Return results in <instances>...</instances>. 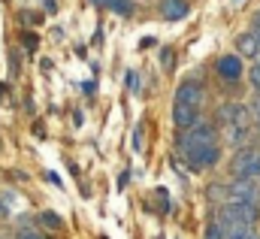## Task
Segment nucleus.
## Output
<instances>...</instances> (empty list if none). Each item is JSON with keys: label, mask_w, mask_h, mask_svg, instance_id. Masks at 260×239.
<instances>
[{"label": "nucleus", "mask_w": 260, "mask_h": 239, "mask_svg": "<svg viewBox=\"0 0 260 239\" xmlns=\"http://www.w3.org/2000/svg\"><path fill=\"white\" fill-rule=\"evenodd\" d=\"M230 173H233V179H260V148L242 145L230 164Z\"/></svg>", "instance_id": "nucleus-1"}, {"label": "nucleus", "mask_w": 260, "mask_h": 239, "mask_svg": "<svg viewBox=\"0 0 260 239\" xmlns=\"http://www.w3.org/2000/svg\"><path fill=\"white\" fill-rule=\"evenodd\" d=\"M182 155L188 158V164H191L194 170H206V167H215V164H218V158H221V148H218V142H209V145L185 148Z\"/></svg>", "instance_id": "nucleus-2"}, {"label": "nucleus", "mask_w": 260, "mask_h": 239, "mask_svg": "<svg viewBox=\"0 0 260 239\" xmlns=\"http://www.w3.org/2000/svg\"><path fill=\"white\" fill-rule=\"evenodd\" d=\"M218 218H221V221H224V218H239V221L257 224L260 206H257V203H239V200H230V203H224V206H221Z\"/></svg>", "instance_id": "nucleus-3"}, {"label": "nucleus", "mask_w": 260, "mask_h": 239, "mask_svg": "<svg viewBox=\"0 0 260 239\" xmlns=\"http://www.w3.org/2000/svg\"><path fill=\"white\" fill-rule=\"evenodd\" d=\"M209 142H218V133L212 124H200L197 121L194 127L182 130V152L185 148H197V145H209Z\"/></svg>", "instance_id": "nucleus-4"}, {"label": "nucleus", "mask_w": 260, "mask_h": 239, "mask_svg": "<svg viewBox=\"0 0 260 239\" xmlns=\"http://www.w3.org/2000/svg\"><path fill=\"white\" fill-rule=\"evenodd\" d=\"M227 197L239 203H257V185L254 179H233L227 185Z\"/></svg>", "instance_id": "nucleus-5"}, {"label": "nucleus", "mask_w": 260, "mask_h": 239, "mask_svg": "<svg viewBox=\"0 0 260 239\" xmlns=\"http://www.w3.org/2000/svg\"><path fill=\"white\" fill-rule=\"evenodd\" d=\"M218 76H221L224 82L242 79V61H239V55H224V58H218Z\"/></svg>", "instance_id": "nucleus-6"}, {"label": "nucleus", "mask_w": 260, "mask_h": 239, "mask_svg": "<svg viewBox=\"0 0 260 239\" xmlns=\"http://www.w3.org/2000/svg\"><path fill=\"white\" fill-rule=\"evenodd\" d=\"M173 121H176L179 130L194 127L197 124V106H191V103H173Z\"/></svg>", "instance_id": "nucleus-7"}, {"label": "nucleus", "mask_w": 260, "mask_h": 239, "mask_svg": "<svg viewBox=\"0 0 260 239\" xmlns=\"http://www.w3.org/2000/svg\"><path fill=\"white\" fill-rule=\"evenodd\" d=\"M236 52L245 55V58H257L260 55V37L254 34V31L239 34V37H236Z\"/></svg>", "instance_id": "nucleus-8"}, {"label": "nucleus", "mask_w": 260, "mask_h": 239, "mask_svg": "<svg viewBox=\"0 0 260 239\" xmlns=\"http://www.w3.org/2000/svg\"><path fill=\"white\" fill-rule=\"evenodd\" d=\"M176 103H191V106L200 109V103H203V88H200L197 82H182L179 91H176Z\"/></svg>", "instance_id": "nucleus-9"}, {"label": "nucleus", "mask_w": 260, "mask_h": 239, "mask_svg": "<svg viewBox=\"0 0 260 239\" xmlns=\"http://www.w3.org/2000/svg\"><path fill=\"white\" fill-rule=\"evenodd\" d=\"M160 15L167 21H179L188 15V3L185 0H160Z\"/></svg>", "instance_id": "nucleus-10"}, {"label": "nucleus", "mask_w": 260, "mask_h": 239, "mask_svg": "<svg viewBox=\"0 0 260 239\" xmlns=\"http://www.w3.org/2000/svg\"><path fill=\"white\" fill-rule=\"evenodd\" d=\"M94 3H100V6H106V9H112V12H118V15H133V3L130 0H94Z\"/></svg>", "instance_id": "nucleus-11"}, {"label": "nucleus", "mask_w": 260, "mask_h": 239, "mask_svg": "<svg viewBox=\"0 0 260 239\" xmlns=\"http://www.w3.org/2000/svg\"><path fill=\"white\" fill-rule=\"evenodd\" d=\"M40 221H43L49 230H61V224H64V221H61V215H58V212H52V209H46V212L40 215Z\"/></svg>", "instance_id": "nucleus-12"}, {"label": "nucleus", "mask_w": 260, "mask_h": 239, "mask_svg": "<svg viewBox=\"0 0 260 239\" xmlns=\"http://www.w3.org/2000/svg\"><path fill=\"white\" fill-rule=\"evenodd\" d=\"M15 239H49V236H46V233H40V230H34V227H21Z\"/></svg>", "instance_id": "nucleus-13"}, {"label": "nucleus", "mask_w": 260, "mask_h": 239, "mask_svg": "<svg viewBox=\"0 0 260 239\" xmlns=\"http://www.w3.org/2000/svg\"><path fill=\"white\" fill-rule=\"evenodd\" d=\"M206 239H224V230H221L218 221H212V224L206 227Z\"/></svg>", "instance_id": "nucleus-14"}, {"label": "nucleus", "mask_w": 260, "mask_h": 239, "mask_svg": "<svg viewBox=\"0 0 260 239\" xmlns=\"http://www.w3.org/2000/svg\"><path fill=\"white\" fill-rule=\"evenodd\" d=\"M251 88L260 91V61L257 58H254V64H251Z\"/></svg>", "instance_id": "nucleus-15"}, {"label": "nucleus", "mask_w": 260, "mask_h": 239, "mask_svg": "<svg viewBox=\"0 0 260 239\" xmlns=\"http://www.w3.org/2000/svg\"><path fill=\"white\" fill-rule=\"evenodd\" d=\"M124 79H127V88H130V91H133V94H136V91H139V76H136V73L130 70V73H127V76H124Z\"/></svg>", "instance_id": "nucleus-16"}, {"label": "nucleus", "mask_w": 260, "mask_h": 239, "mask_svg": "<svg viewBox=\"0 0 260 239\" xmlns=\"http://www.w3.org/2000/svg\"><path fill=\"white\" fill-rule=\"evenodd\" d=\"M160 64H164L167 70H173V52H170V49H164V52H160Z\"/></svg>", "instance_id": "nucleus-17"}, {"label": "nucleus", "mask_w": 260, "mask_h": 239, "mask_svg": "<svg viewBox=\"0 0 260 239\" xmlns=\"http://www.w3.org/2000/svg\"><path fill=\"white\" fill-rule=\"evenodd\" d=\"M251 115H254V124L260 127V97L257 100H251Z\"/></svg>", "instance_id": "nucleus-18"}, {"label": "nucleus", "mask_w": 260, "mask_h": 239, "mask_svg": "<svg viewBox=\"0 0 260 239\" xmlns=\"http://www.w3.org/2000/svg\"><path fill=\"white\" fill-rule=\"evenodd\" d=\"M24 49H27V52L37 49V37H34V34H24Z\"/></svg>", "instance_id": "nucleus-19"}, {"label": "nucleus", "mask_w": 260, "mask_h": 239, "mask_svg": "<svg viewBox=\"0 0 260 239\" xmlns=\"http://www.w3.org/2000/svg\"><path fill=\"white\" fill-rule=\"evenodd\" d=\"M133 148L142 152V127H136V133H133Z\"/></svg>", "instance_id": "nucleus-20"}, {"label": "nucleus", "mask_w": 260, "mask_h": 239, "mask_svg": "<svg viewBox=\"0 0 260 239\" xmlns=\"http://www.w3.org/2000/svg\"><path fill=\"white\" fill-rule=\"evenodd\" d=\"M251 31H254V34H260V9L251 15Z\"/></svg>", "instance_id": "nucleus-21"}, {"label": "nucleus", "mask_w": 260, "mask_h": 239, "mask_svg": "<svg viewBox=\"0 0 260 239\" xmlns=\"http://www.w3.org/2000/svg\"><path fill=\"white\" fill-rule=\"evenodd\" d=\"M46 179H49V182H55V185L61 188V179H58V173H46Z\"/></svg>", "instance_id": "nucleus-22"}, {"label": "nucleus", "mask_w": 260, "mask_h": 239, "mask_svg": "<svg viewBox=\"0 0 260 239\" xmlns=\"http://www.w3.org/2000/svg\"><path fill=\"white\" fill-rule=\"evenodd\" d=\"M58 6H55V0H46V12H55Z\"/></svg>", "instance_id": "nucleus-23"}, {"label": "nucleus", "mask_w": 260, "mask_h": 239, "mask_svg": "<svg viewBox=\"0 0 260 239\" xmlns=\"http://www.w3.org/2000/svg\"><path fill=\"white\" fill-rule=\"evenodd\" d=\"M3 209H6V206H3V200H0V212H3Z\"/></svg>", "instance_id": "nucleus-24"}]
</instances>
